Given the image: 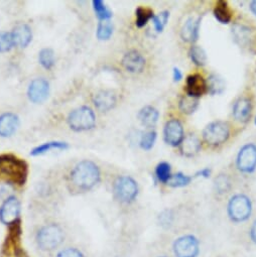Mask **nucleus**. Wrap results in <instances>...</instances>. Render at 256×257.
<instances>
[{"mask_svg": "<svg viewBox=\"0 0 256 257\" xmlns=\"http://www.w3.org/2000/svg\"><path fill=\"white\" fill-rule=\"evenodd\" d=\"M29 175L28 164L14 155L0 156V182L11 186L22 187Z\"/></svg>", "mask_w": 256, "mask_h": 257, "instance_id": "obj_1", "label": "nucleus"}, {"mask_svg": "<svg viewBox=\"0 0 256 257\" xmlns=\"http://www.w3.org/2000/svg\"><path fill=\"white\" fill-rule=\"evenodd\" d=\"M100 181L99 168L91 161H83L71 172V182L79 190L88 191Z\"/></svg>", "mask_w": 256, "mask_h": 257, "instance_id": "obj_2", "label": "nucleus"}, {"mask_svg": "<svg viewBox=\"0 0 256 257\" xmlns=\"http://www.w3.org/2000/svg\"><path fill=\"white\" fill-rule=\"evenodd\" d=\"M22 236V224L19 220L13 225H10L9 233L3 245L2 257H28L23 246Z\"/></svg>", "mask_w": 256, "mask_h": 257, "instance_id": "obj_3", "label": "nucleus"}, {"mask_svg": "<svg viewBox=\"0 0 256 257\" xmlns=\"http://www.w3.org/2000/svg\"><path fill=\"white\" fill-rule=\"evenodd\" d=\"M64 241V232L60 226L49 224L40 229L37 235L39 247L44 251H53Z\"/></svg>", "mask_w": 256, "mask_h": 257, "instance_id": "obj_4", "label": "nucleus"}, {"mask_svg": "<svg viewBox=\"0 0 256 257\" xmlns=\"http://www.w3.org/2000/svg\"><path fill=\"white\" fill-rule=\"evenodd\" d=\"M68 124L75 132L90 131L96 124V116L90 107L82 106L69 114Z\"/></svg>", "mask_w": 256, "mask_h": 257, "instance_id": "obj_5", "label": "nucleus"}, {"mask_svg": "<svg viewBox=\"0 0 256 257\" xmlns=\"http://www.w3.org/2000/svg\"><path fill=\"white\" fill-rule=\"evenodd\" d=\"M230 137V127L225 121H213L203 131V140L210 147H219L225 144Z\"/></svg>", "mask_w": 256, "mask_h": 257, "instance_id": "obj_6", "label": "nucleus"}, {"mask_svg": "<svg viewBox=\"0 0 256 257\" xmlns=\"http://www.w3.org/2000/svg\"><path fill=\"white\" fill-rule=\"evenodd\" d=\"M227 211L231 221L235 223L244 222L252 213L251 200L243 194H237L230 199Z\"/></svg>", "mask_w": 256, "mask_h": 257, "instance_id": "obj_7", "label": "nucleus"}, {"mask_svg": "<svg viewBox=\"0 0 256 257\" xmlns=\"http://www.w3.org/2000/svg\"><path fill=\"white\" fill-rule=\"evenodd\" d=\"M113 190L116 198L122 203H131L139 195L138 183L128 176L118 177L114 182Z\"/></svg>", "mask_w": 256, "mask_h": 257, "instance_id": "obj_8", "label": "nucleus"}, {"mask_svg": "<svg viewBox=\"0 0 256 257\" xmlns=\"http://www.w3.org/2000/svg\"><path fill=\"white\" fill-rule=\"evenodd\" d=\"M173 249L177 257H198L200 241L194 235H184L174 242Z\"/></svg>", "mask_w": 256, "mask_h": 257, "instance_id": "obj_9", "label": "nucleus"}, {"mask_svg": "<svg viewBox=\"0 0 256 257\" xmlns=\"http://www.w3.org/2000/svg\"><path fill=\"white\" fill-rule=\"evenodd\" d=\"M237 168L245 174L253 173L256 169V146L248 144L239 151L236 161Z\"/></svg>", "mask_w": 256, "mask_h": 257, "instance_id": "obj_10", "label": "nucleus"}, {"mask_svg": "<svg viewBox=\"0 0 256 257\" xmlns=\"http://www.w3.org/2000/svg\"><path fill=\"white\" fill-rule=\"evenodd\" d=\"M184 138V127L180 120L173 118L166 123L164 128V139L169 146L180 147Z\"/></svg>", "mask_w": 256, "mask_h": 257, "instance_id": "obj_11", "label": "nucleus"}, {"mask_svg": "<svg viewBox=\"0 0 256 257\" xmlns=\"http://www.w3.org/2000/svg\"><path fill=\"white\" fill-rule=\"evenodd\" d=\"M21 214V203L16 197L8 198L0 207V221L6 225H13L19 221Z\"/></svg>", "mask_w": 256, "mask_h": 257, "instance_id": "obj_12", "label": "nucleus"}, {"mask_svg": "<svg viewBox=\"0 0 256 257\" xmlns=\"http://www.w3.org/2000/svg\"><path fill=\"white\" fill-rule=\"evenodd\" d=\"M50 93V84L47 80L43 78L35 79L29 86L28 96L29 99L36 103H43L47 100Z\"/></svg>", "mask_w": 256, "mask_h": 257, "instance_id": "obj_13", "label": "nucleus"}, {"mask_svg": "<svg viewBox=\"0 0 256 257\" xmlns=\"http://www.w3.org/2000/svg\"><path fill=\"white\" fill-rule=\"evenodd\" d=\"M122 66L127 72L139 74L142 73L146 67V59L140 52L130 51L124 55Z\"/></svg>", "mask_w": 256, "mask_h": 257, "instance_id": "obj_14", "label": "nucleus"}, {"mask_svg": "<svg viewBox=\"0 0 256 257\" xmlns=\"http://www.w3.org/2000/svg\"><path fill=\"white\" fill-rule=\"evenodd\" d=\"M187 95L199 99L207 92L206 80L200 74L190 75L186 81Z\"/></svg>", "mask_w": 256, "mask_h": 257, "instance_id": "obj_15", "label": "nucleus"}, {"mask_svg": "<svg viewBox=\"0 0 256 257\" xmlns=\"http://www.w3.org/2000/svg\"><path fill=\"white\" fill-rule=\"evenodd\" d=\"M20 126V119L15 113H5L0 116V137L11 138Z\"/></svg>", "mask_w": 256, "mask_h": 257, "instance_id": "obj_16", "label": "nucleus"}, {"mask_svg": "<svg viewBox=\"0 0 256 257\" xmlns=\"http://www.w3.org/2000/svg\"><path fill=\"white\" fill-rule=\"evenodd\" d=\"M116 96L112 91L101 90L97 92L93 97V103L95 107L102 111L107 112L116 105Z\"/></svg>", "mask_w": 256, "mask_h": 257, "instance_id": "obj_17", "label": "nucleus"}, {"mask_svg": "<svg viewBox=\"0 0 256 257\" xmlns=\"http://www.w3.org/2000/svg\"><path fill=\"white\" fill-rule=\"evenodd\" d=\"M200 18H190L181 30V38L186 43H195L199 38Z\"/></svg>", "mask_w": 256, "mask_h": 257, "instance_id": "obj_18", "label": "nucleus"}, {"mask_svg": "<svg viewBox=\"0 0 256 257\" xmlns=\"http://www.w3.org/2000/svg\"><path fill=\"white\" fill-rule=\"evenodd\" d=\"M251 101L245 97L239 98L233 106V116L237 121L241 123H246L249 120L251 116Z\"/></svg>", "mask_w": 256, "mask_h": 257, "instance_id": "obj_19", "label": "nucleus"}, {"mask_svg": "<svg viewBox=\"0 0 256 257\" xmlns=\"http://www.w3.org/2000/svg\"><path fill=\"white\" fill-rule=\"evenodd\" d=\"M201 141L196 135H188L180 145L181 154L187 158L195 157L201 150Z\"/></svg>", "mask_w": 256, "mask_h": 257, "instance_id": "obj_20", "label": "nucleus"}, {"mask_svg": "<svg viewBox=\"0 0 256 257\" xmlns=\"http://www.w3.org/2000/svg\"><path fill=\"white\" fill-rule=\"evenodd\" d=\"M15 45L21 48H27L33 39V33L28 25L22 24L17 26L13 31Z\"/></svg>", "mask_w": 256, "mask_h": 257, "instance_id": "obj_21", "label": "nucleus"}, {"mask_svg": "<svg viewBox=\"0 0 256 257\" xmlns=\"http://www.w3.org/2000/svg\"><path fill=\"white\" fill-rule=\"evenodd\" d=\"M160 113L158 109L153 106L144 107L139 113V119L141 123L147 128H153L159 121Z\"/></svg>", "mask_w": 256, "mask_h": 257, "instance_id": "obj_22", "label": "nucleus"}, {"mask_svg": "<svg viewBox=\"0 0 256 257\" xmlns=\"http://www.w3.org/2000/svg\"><path fill=\"white\" fill-rule=\"evenodd\" d=\"M213 14L215 19L223 25L229 24L232 20V14L231 11L229 10L228 4L226 2H223V0H220V2L217 3Z\"/></svg>", "mask_w": 256, "mask_h": 257, "instance_id": "obj_23", "label": "nucleus"}, {"mask_svg": "<svg viewBox=\"0 0 256 257\" xmlns=\"http://www.w3.org/2000/svg\"><path fill=\"white\" fill-rule=\"evenodd\" d=\"M69 148V145L67 143H63V142H50V143H46L42 146H39L37 148H35L32 152L31 155L34 157L37 156H42L45 155L51 151L54 150H67Z\"/></svg>", "mask_w": 256, "mask_h": 257, "instance_id": "obj_24", "label": "nucleus"}, {"mask_svg": "<svg viewBox=\"0 0 256 257\" xmlns=\"http://www.w3.org/2000/svg\"><path fill=\"white\" fill-rule=\"evenodd\" d=\"M207 92L211 95L221 94L225 90V81L222 77L216 74H212L207 80Z\"/></svg>", "mask_w": 256, "mask_h": 257, "instance_id": "obj_25", "label": "nucleus"}, {"mask_svg": "<svg viewBox=\"0 0 256 257\" xmlns=\"http://www.w3.org/2000/svg\"><path fill=\"white\" fill-rule=\"evenodd\" d=\"M199 105V99L191 97L189 95H184L181 97L179 102V108L184 114H192L196 111Z\"/></svg>", "mask_w": 256, "mask_h": 257, "instance_id": "obj_26", "label": "nucleus"}, {"mask_svg": "<svg viewBox=\"0 0 256 257\" xmlns=\"http://www.w3.org/2000/svg\"><path fill=\"white\" fill-rule=\"evenodd\" d=\"M189 57L191 61L198 67H204L207 64L206 52L199 46H192L190 48Z\"/></svg>", "mask_w": 256, "mask_h": 257, "instance_id": "obj_27", "label": "nucleus"}, {"mask_svg": "<svg viewBox=\"0 0 256 257\" xmlns=\"http://www.w3.org/2000/svg\"><path fill=\"white\" fill-rule=\"evenodd\" d=\"M136 16H137V27L138 28H144L147 26V24L155 17L154 12L151 9L148 8H139L136 12Z\"/></svg>", "mask_w": 256, "mask_h": 257, "instance_id": "obj_28", "label": "nucleus"}, {"mask_svg": "<svg viewBox=\"0 0 256 257\" xmlns=\"http://www.w3.org/2000/svg\"><path fill=\"white\" fill-rule=\"evenodd\" d=\"M40 64L47 70H51L55 65V53L52 49H43L39 54Z\"/></svg>", "mask_w": 256, "mask_h": 257, "instance_id": "obj_29", "label": "nucleus"}, {"mask_svg": "<svg viewBox=\"0 0 256 257\" xmlns=\"http://www.w3.org/2000/svg\"><path fill=\"white\" fill-rule=\"evenodd\" d=\"M156 176H157V179L161 183L168 184V182L170 181V179L172 177L171 165L168 163H165V162L160 163L156 169Z\"/></svg>", "mask_w": 256, "mask_h": 257, "instance_id": "obj_30", "label": "nucleus"}, {"mask_svg": "<svg viewBox=\"0 0 256 257\" xmlns=\"http://www.w3.org/2000/svg\"><path fill=\"white\" fill-rule=\"evenodd\" d=\"M93 9L95 11L97 18L101 20V22L109 21L112 18L111 11L104 5L103 2H101V0H95V2H93Z\"/></svg>", "mask_w": 256, "mask_h": 257, "instance_id": "obj_31", "label": "nucleus"}, {"mask_svg": "<svg viewBox=\"0 0 256 257\" xmlns=\"http://www.w3.org/2000/svg\"><path fill=\"white\" fill-rule=\"evenodd\" d=\"M192 180H193L192 177H189L183 173H177L175 175H172L167 185L173 188H183L188 186L192 182Z\"/></svg>", "mask_w": 256, "mask_h": 257, "instance_id": "obj_32", "label": "nucleus"}, {"mask_svg": "<svg viewBox=\"0 0 256 257\" xmlns=\"http://www.w3.org/2000/svg\"><path fill=\"white\" fill-rule=\"evenodd\" d=\"M113 34V26L109 21H103L98 25L97 38L100 41H107Z\"/></svg>", "mask_w": 256, "mask_h": 257, "instance_id": "obj_33", "label": "nucleus"}, {"mask_svg": "<svg viewBox=\"0 0 256 257\" xmlns=\"http://www.w3.org/2000/svg\"><path fill=\"white\" fill-rule=\"evenodd\" d=\"M15 46L16 45L12 33L0 32V53L10 52Z\"/></svg>", "mask_w": 256, "mask_h": 257, "instance_id": "obj_34", "label": "nucleus"}, {"mask_svg": "<svg viewBox=\"0 0 256 257\" xmlns=\"http://www.w3.org/2000/svg\"><path fill=\"white\" fill-rule=\"evenodd\" d=\"M157 141V133L155 131H150L146 133L141 139V148L145 151H150L154 148Z\"/></svg>", "mask_w": 256, "mask_h": 257, "instance_id": "obj_35", "label": "nucleus"}, {"mask_svg": "<svg viewBox=\"0 0 256 257\" xmlns=\"http://www.w3.org/2000/svg\"><path fill=\"white\" fill-rule=\"evenodd\" d=\"M169 19H170V13L167 11L159 14L158 16H155L153 19V23H154L156 31L159 33H162L164 31L165 27L167 26Z\"/></svg>", "mask_w": 256, "mask_h": 257, "instance_id": "obj_36", "label": "nucleus"}, {"mask_svg": "<svg viewBox=\"0 0 256 257\" xmlns=\"http://www.w3.org/2000/svg\"><path fill=\"white\" fill-rule=\"evenodd\" d=\"M214 186L219 194L227 193L230 189V180L226 175H220L215 179Z\"/></svg>", "mask_w": 256, "mask_h": 257, "instance_id": "obj_37", "label": "nucleus"}, {"mask_svg": "<svg viewBox=\"0 0 256 257\" xmlns=\"http://www.w3.org/2000/svg\"><path fill=\"white\" fill-rule=\"evenodd\" d=\"M235 40L243 44L250 38V30L244 26H235L233 30Z\"/></svg>", "mask_w": 256, "mask_h": 257, "instance_id": "obj_38", "label": "nucleus"}, {"mask_svg": "<svg viewBox=\"0 0 256 257\" xmlns=\"http://www.w3.org/2000/svg\"><path fill=\"white\" fill-rule=\"evenodd\" d=\"M57 257H85L81 251L75 248H67L61 251Z\"/></svg>", "mask_w": 256, "mask_h": 257, "instance_id": "obj_39", "label": "nucleus"}, {"mask_svg": "<svg viewBox=\"0 0 256 257\" xmlns=\"http://www.w3.org/2000/svg\"><path fill=\"white\" fill-rule=\"evenodd\" d=\"M210 176H211V170L208 169V168L197 172L196 175H195V177H202V178H205V179H208Z\"/></svg>", "mask_w": 256, "mask_h": 257, "instance_id": "obj_40", "label": "nucleus"}, {"mask_svg": "<svg viewBox=\"0 0 256 257\" xmlns=\"http://www.w3.org/2000/svg\"><path fill=\"white\" fill-rule=\"evenodd\" d=\"M173 78H174L175 82H180L183 79V73L179 68H174Z\"/></svg>", "mask_w": 256, "mask_h": 257, "instance_id": "obj_41", "label": "nucleus"}, {"mask_svg": "<svg viewBox=\"0 0 256 257\" xmlns=\"http://www.w3.org/2000/svg\"><path fill=\"white\" fill-rule=\"evenodd\" d=\"M250 238L252 240V242H254L256 244V220L253 222L251 229H250Z\"/></svg>", "mask_w": 256, "mask_h": 257, "instance_id": "obj_42", "label": "nucleus"}, {"mask_svg": "<svg viewBox=\"0 0 256 257\" xmlns=\"http://www.w3.org/2000/svg\"><path fill=\"white\" fill-rule=\"evenodd\" d=\"M250 10L254 14V16H256V0L250 4Z\"/></svg>", "mask_w": 256, "mask_h": 257, "instance_id": "obj_43", "label": "nucleus"}, {"mask_svg": "<svg viewBox=\"0 0 256 257\" xmlns=\"http://www.w3.org/2000/svg\"><path fill=\"white\" fill-rule=\"evenodd\" d=\"M254 122H255V124H256V117H255V120H254Z\"/></svg>", "mask_w": 256, "mask_h": 257, "instance_id": "obj_44", "label": "nucleus"}, {"mask_svg": "<svg viewBox=\"0 0 256 257\" xmlns=\"http://www.w3.org/2000/svg\"><path fill=\"white\" fill-rule=\"evenodd\" d=\"M162 257H166V256H162Z\"/></svg>", "mask_w": 256, "mask_h": 257, "instance_id": "obj_45", "label": "nucleus"}]
</instances>
